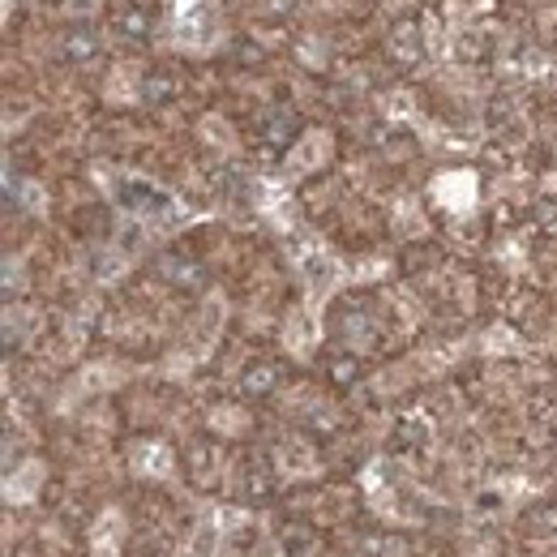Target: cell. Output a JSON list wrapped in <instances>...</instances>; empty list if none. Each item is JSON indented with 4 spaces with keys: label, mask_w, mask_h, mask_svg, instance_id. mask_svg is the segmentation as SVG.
I'll use <instances>...</instances> for the list:
<instances>
[{
    "label": "cell",
    "mask_w": 557,
    "mask_h": 557,
    "mask_svg": "<svg viewBox=\"0 0 557 557\" xmlns=\"http://www.w3.org/2000/svg\"><path fill=\"white\" fill-rule=\"evenodd\" d=\"M112 197H116L121 211L137 214V219H146V224H154V227H172L184 219L181 202L167 194V189H159V184L142 181V176H116V181H112Z\"/></svg>",
    "instance_id": "cell-1"
},
{
    "label": "cell",
    "mask_w": 557,
    "mask_h": 557,
    "mask_svg": "<svg viewBox=\"0 0 557 557\" xmlns=\"http://www.w3.org/2000/svg\"><path fill=\"white\" fill-rule=\"evenodd\" d=\"M214 39H219V9L211 0H176V44L202 52Z\"/></svg>",
    "instance_id": "cell-2"
},
{
    "label": "cell",
    "mask_w": 557,
    "mask_h": 557,
    "mask_svg": "<svg viewBox=\"0 0 557 557\" xmlns=\"http://www.w3.org/2000/svg\"><path fill=\"white\" fill-rule=\"evenodd\" d=\"M296 266H301L304 283H309L313 296H326V292L343 279V266H339V262H334V257L326 254L313 236H301V244H296Z\"/></svg>",
    "instance_id": "cell-3"
},
{
    "label": "cell",
    "mask_w": 557,
    "mask_h": 557,
    "mask_svg": "<svg viewBox=\"0 0 557 557\" xmlns=\"http://www.w3.org/2000/svg\"><path fill=\"white\" fill-rule=\"evenodd\" d=\"M433 189L451 211H467V206L476 202V176H467V172H451V176H442Z\"/></svg>",
    "instance_id": "cell-4"
},
{
    "label": "cell",
    "mask_w": 557,
    "mask_h": 557,
    "mask_svg": "<svg viewBox=\"0 0 557 557\" xmlns=\"http://www.w3.org/2000/svg\"><path fill=\"white\" fill-rule=\"evenodd\" d=\"M326 142H331L326 134H309V137H304V146H301V151H296L292 159H287V172H309V167H317L322 159H326V151H331Z\"/></svg>",
    "instance_id": "cell-5"
},
{
    "label": "cell",
    "mask_w": 557,
    "mask_h": 557,
    "mask_svg": "<svg viewBox=\"0 0 557 557\" xmlns=\"http://www.w3.org/2000/svg\"><path fill=\"white\" fill-rule=\"evenodd\" d=\"M257 541H262V527L244 519V523H236V527H232V532H227L224 553H227V557H249V549H254Z\"/></svg>",
    "instance_id": "cell-6"
},
{
    "label": "cell",
    "mask_w": 557,
    "mask_h": 557,
    "mask_svg": "<svg viewBox=\"0 0 557 557\" xmlns=\"http://www.w3.org/2000/svg\"><path fill=\"white\" fill-rule=\"evenodd\" d=\"M121 536H124V519H121L116 511H107L104 519L94 523V549H104V553H107V549H112L116 541H121Z\"/></svg>",
    "instance_id": "cell-7"
},
{
    "label": "cell",
    "mask_w": 557,
    "mask_h": 557,
    "mask_svg": "<svg viewBox=\"0 0 557 557\" xmlns=\"http://www.w3.org/2000/svg\"><path fill=\"white\" fill-rule=\"evenodd\" d=\"M279 463H283L287 476H309V472H313V454L304 451V446H287V451L279 454Z\"/></svg>",
    "instance_id": "cell-8"
},
{
    "label": "cell",
    "mask_w": 557,
    "mask_h": 557,
    "mask_svg": "<svg viewBox=\"0 0 557 557\" xmlns=\"http://www.w3.org/2000/svg\"><path fill=\"white\" fill-rule=\"evenodd\" d=\"M167 451H159V446H142V451H137V472H159V476H164L167 472Z\"/></svg>",
    "instance_id": "cell-9"
},
{
    "label": "cell",
    "mask_w": 557,
    "mask_h": 557,
    "mask_svg": "<svg viewBox=\"0 0 557 557\" xmlns=\"http://www.w3.org/2000/svg\"><path fill=\"white\" fill-rule=\"evenodd\" d=\"M35 481H39V467L31 463L22 476H17V481H9V497H17V502H22V497H31L35 493Z\"/></svg>",
    "instance_id": "cell-10"
},
{
    "label": "cell",
    "mask_w": 557,
    "mask_h": 557,
    "mask_svg": "<svg viewBox=\"0 0 557 557\" xmlns=\"http://www.w3.org/2000/svg\"><path fill=\"white\" fill-rule=\"evenodd\" d=\"M202 134L211 137L214 146H232V129H227V121H214V116H211V121L202 124Z\"/></svg>",
    "instance_id": "cell-11"
},
{
    "label": "cell",
    "mask_w": 557,
    "mask_h": 557,
    "mask_svg": "<svg viewBox=\"0 0 557 557\" xmlns=\"http://www.w3.org/2000/svg\"><path fill=\"white\" fill-rule=\"evenodd\" d=\"M214 429H224V433H241L244 429V421H241V412H214Z\"/></svg>",
    "instance_id": "cell-12"
}]
</instances>
